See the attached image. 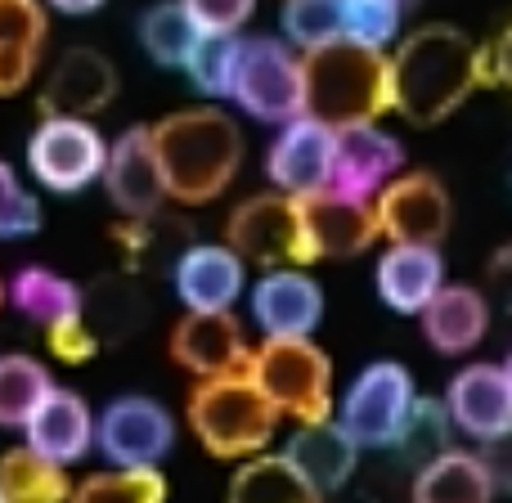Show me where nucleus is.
<instances>
[{
	"label": "nucleus",
	"instance_id": "1",
	"mask_svg": "<svg viewBox=\"0 0 512 503\" xmlns=\"http://www.w3.org/2000/svg\"><path fill=\"white\" fill-rule=\"evenodd\" d=\"M490 86V59L468 32L423 23L391 50V113L414 126H436Z\"/></svg>",
	"mask_w": 512,
	"mask_h": 503
},
{
	"label": "nucleus",
	"instance_id": "2",
	"mask_svg": "<svg viewBox=\"0 0 512 503\" xmlns=\"http://www.w3.org/2000/svg\"><path fill=\"white\" fill-rule=\"evenodd\" d=\"M153 131V149H158L162 185L167 198L185 207H203L230 189L243 162V131L225 108H180V113L162 117Z\"/></svg>",
	"mask_w": 512,
	"mask_h": 503
},
{
	"label": "nucleus",
	"instance_id": "3",
	"mask_svg": "<svg viewBox=\"0 0 512 503\" xmlns=\"http://www.w3.org/2000/svg\"><path fill=\"white\" fill-rule=\"evenodd\" d=\"M306 113L328 126L378 122L391 113V54L355 41H333L301 54Z\"/></svg>",
	"mask_w": 512,
	"mask_h": 503
},
{
	"label": "nucleus",
	"instance_id": "4",
	"mask_svg": "<svg viewBox=\"0 0 512 503\" xmlns=\"http://www.w3.org/2000/svg\"><path fill=\"white\" fill-rule=\"evenodd\" d=\"M279 409L252 382L248 364L216 378H198L189 391V427L212 459H252L265 454L279 432Z\"/></svg>",
	"mask_w": 512,
	"mask_h": 503
},
{
	"label": "nucleus",
	"instance_id": "5",
	"mask_svg": "<svg viewBox=\"0 0 512 503\" xmlns=\"http://www.w3.org/2000/svg\"><path fill=\"white\" fill-rule=\"evenodd\" d=\"M248 373L292 423L333 418V364L310 337H265L248 355Z\"/></svg>",
	"mask_w": 512,
	"mask_h": 503
},
{
	"label": "nucleus",
	"instance_id": "6",
	"mask_svg": "<svg viewBox=\"0 0 512 503\" xmlns=\"http://www.w3.org/2000/svg\"><path fill=\"white\" fill-rule=\"evenodd\" d=\"M230 99L256 122L288 126L306 117V81H301V54L274 36H239L234 54Z\"/></svg>",
	"mask_w": 512,
	"mask_h": 503
},
{
	"label": "nucleus",
	"instance_id": "7",
	"mask_svg": "<svg viewBox=\"0 0 512 503\" xmlns=\"http://www.w3.org/2000/svg\"><path fill=\"white\" fill-rule=\"evenodd\" d=\"M225 243L252 265L265 270H283V265H310L319 261L315 243L306 230V212L301 198L288 194H252L234 207V216L225 221Z\"/></svg>",
	"mask_w": 512,
	"mask_h": 503
},
{
	"label": "nucleus",
	"instance_id": "8",
	"mask_svg": "<svg viewBox=\"0 0 512 503\" xmlns=\"http://www.w3.org/2000/svg\"><path fill=\"white\" fill-rule=\"evenodd\" d=\"M414 373L400 360H373L342 396V432L360 450H391L414 405Z\"/></svg>",
	"mask_w": 512,
	"mask_h": 503
},
{
	"label": "nucleus",
	"instance_id": "9",
	"mask_svg": "<svg viewBox=\"0 0 512 503\" xmlns=\"http://www.w3.org/2000/svg\"><path fill=\"white\" fill-rule=\"evenodd\" d=\"M108 144L86 117H41L27 140V167L54 194H81L104 176Z\"/></svg>",
	"mask_w": 512,
	"mask_h": 503
},
{
	"label": "nucleus",
	"instance_id": "10",
	"mask_svg": "<svg viewBox=\"0 0 512 503\" xmlns=\"http://www.w3.org/2000/svg\"><path fill=\"white\" fill-rule=\"evenodd\" d=\"M378 212V234L387 243H414V248H436L454 225L450 189L432 171H405L387 180L373 203Z\"/></svg>",
	"mask_w": 512,
	"mask_h": 503
},
{
	"label": "nucleus",
	"instance_id": "11",
	"mask_svg": "<svg viewBox=\"0 0 512 503\" xmlns=\"http://www.w3.org/2000/svg\"><path fill=\"white\" fill-rule=\"evenodd\" d=\"M95 445L113 468H158L176 445V423L149 396H117L95 418Z\"/></svg>",
	"mask_w": 512,
	"mask_h": 503
},
{
	"label": "nucleus",
	"instance_id": "12",
	"mask_svg": "<svg viewBox=\"0 0 512 503\" xmlns=\"http://www.w3.org/2000/svg\"><path fill=\"white\" fill-rule=\"evenodd\" d=\"M333 153H337V131L306 113L279 131V140L265 153V171H270L279 194L310 198L333 185Z\"/></svg>",
	"mask_w": 512,
	"mask_h": 503
},
{
	"label": "nucleus",
	"instance_id": "13",
	"mask_svg": "<svg viewBox=\"0 0 512 503\" xmlns=\"http://www.w3.org/2000/svg\"><path fill=\"white\" fill-rule=\"evenodd\" d=\"M333 131H337V153H333V185L328 189L342 198L373 203L382 194V185L400 176L405 149L378 122H351V126H333Z\"/></svg>",
	"mask_w": 512,
	"mask_h": 503
},
{
	"label": "nucleus",
	"instance_id": "14",
	"mask_svg": "<svg viewBox=\"0 0 512 503\" xmlns=\"http://www.w3.org/2000/svg\"><path fill=\"white\" fill-rule=\"evenodd\" d=\"M104 189L113 198V207L126 221H149L158 216L167 185H162V167H158V149H153V131L149 126H126L113 144H108V162H104Z\"/></svg>",
	"mask_w": 512,
	"mask_h": 503
},
{
	"label": "nucleus",
	"instance_id": "15",
	"mask_svg": "<svg viewBox=\"0 0 512 503\" xmlns=\"http://www.w3.org/2000/svg\"><path fill=\"white\" fill-rule=\"evenodd\" d=\"M117 99V68L90 45H68L45 72L41 117H95Z\"/></svg>",
	"mask_w": 512,
	"mask_h": 503
},
{
	"label": "nucleus",
	"instance_id": "16",
	"mask_svg": "<svg viewBox=\"0 0 512 503\" xmlns=\"http://www.w3.org/2000/svg\"><path fill=\"white\" fill-rule=\"evenodd\" d=\"M167 351L194 378H216V373L243 369L252 346L234 310H185V319L167 337Z\"/></svg>",
	"mask_w": 512,
	"mask_h": 503
},
{
	"label": "nucleus",
	"instance_id": "17",
	"mask_svg": "<svg viewBox=\"0 0 512 503\" xmlns=\"http://www.w3.org/2000/svg\"><path fill=\"white\" fill-rule=\"evenodd\" d=\"M252 319L265 337H310L324 319V292L301 265L265 270L252 288Z\"/></svg>",
	"mask_w": 512,
	"mask_h": 503
},
{
	"label": "nucleus",
	"instance_id": "18",
	"mask_svg": "<svg viewBox=\"0 0 512 503\" xmlns=\"http://www.w3.org/2000/svg\"><path fill=\"white\" fill-rule=\"evenodd\" d=\"M450 423L472 441H490L495 432L512 427V382L504 364H468L445 387Z\"/></svg>",
	"mask_w": 512,
	"mask_h": 503
},
{
	"label": "nucleus",
	"instance_id": "19",
	"mask_svg": "<svg viewBox=\"0 0 512 503\" xmlns=\"http://www.w3.org/2000/svg\"><path fill=\"white\" fill-rule=\"evenodd\" d=\"M23 432H27V450L68 468V463L86 459L90 445H95V414H90V405L77 391L50 387L41 405L32 409V418L23 423Z\"/></svg>",
	"mask_w": 512,
	"mask_h": 503
},
{
	"label": "nucleus",
	"instance_id": "20",
	"mask_svg": "<svg viewBox=\"0 0 512 503\" xmlns=\"http://www.w3.org/2000/svg\"><path fill=\"white\" fill-rule=\"evenodd\" d=\"M185 310H234L243 297V256L230 243H189L171 265Z\"/></svg>",
	"mask_w": 512,
	"mask_h": 503
},
{
	"label": "nucleus",
	"instance_id": "21",
	"mask_svg": "<svg viewBox=\"0 0 512 503\" xmlns=\"http://www.w3.org/2000/svg\"><path fill=\"white\" fill-rule=\"evenodd\" d=\"M301 212H306V230L319 261L324 256H360L378 239V212H373V203H360V198L319 189V194L301 198Z\"/></svg>",
	"mask_w": 512,
	"mask_h": 503
},
{
	"label": "nucleus",
	"instance_id": "22",
	"mask_svg": "<svg viewBox=\"0 0 512 503\" xmlns=\"http://www.w3.org/2000/svg\"><path fill=\"white\" fill-rule=\"evenodd\" d=\"M418 319H423V337L441 355H468L490 333V297L472 283H445Z\"/></svg>",
	"mask_w": 512,
	"mask_h": 503
},
{
	"label": "nucleus",
	"instance_id": "23",
	"mask_svg": "<svg viewBox=\"0 0 512 503\" xmlns=\"http://www.w3.org/2000/svg\"><path fill=\"white\" fill-rule=\"evenodd\" d=\"M378 297L396 315H423L427 301L445 288V261L436 248H414V243H391L378 256Z\"/></svg>",
	"mask_w": 512,
	"mask_h": 503
},
{
	"label": "nucleus",
	"instance_id": "24",
	"mask_svg": "<svg viewBox=\"0 0 512 503\" xmlns=\"http://www.w3.org/2000/svg\"><path fill=\"white\" fill-rule=\"evenodd\" d=\"M283 459L319 490V495H333L351 481L355 459H360V445L342 432V423L324 418V423H297V432L283 445Z\"/></svg>",
	"mask_w": 512,
	"mask_h": 503
},
{
	"label": "nucleus",
	"instance_id": "25",
	"mask_svg": "<svg viewBox=\"0 0 512 503\" xmlns=\"http://www.w3.org/2000/svg\"><path fill=\"white\" fill-rule=\"evenodd\" d=\"M45 0H0V99L18 95L41 68Z\"/></svg>",
	"mask_w": 512,
	"mask_h": 503
},
{
	"label": "nucleus",
	"instance_id": "26",
	"mask_svg": "<svg viewBox=\"0 0 512 503\" xmlns=\"http://www.w3.org/2000/svg\"><path fill=\"white\" fill-rule=\"evenodd\" d=\"M414 503H495L486 468L468 450H445L414 477Z\"/></svg>",
	"mask_w": 512,
	"mask_h": 503
},
{
	"label": "nucleus",
	"instance_id": "27",
	"mask_svg": "<svg viewBox=\"0 0 512 503\" xmlns=\"http://www.w3.org/2000/svg\"><path fill=\"white\" fill-rule=\"evenodd\" d=\"M230 503H324L283 454H252L230 481Z\"/></svg>",
	"mask_w": 512,
	"mask_h": 503
},
{
	"label": "nucleus",
	"instance_id": "28",
	"mask_svg": "<svg viewBox=\"0 0 512 503\" xmlns=\"http://www.w3.org/2000/svg\"><path fill=\"white\" fill-rule=\"evenodd\" d=\"M9 301L18 306V315H27L41 328H50V324H59V319H72V315L86 310V292H81L72 279H63V274L45 270V265H27V270H18L14 283H9Z\"/></svg>",
	"mask_w": 512,
	"mask_h": 503
},
{
	"label": "nucleus",
	"instance_id": "29",
	"mask_svg": "<svg viewBox=\"0 0 512 503\" xmlns=\"http://www.w3.org/2000/svg\"><path fill=\"white\" fill-rule=\"evenodd\" d=\"M68 495V468L41 459L27 445L0 454V503H68Z\"/></svg>",
	"mask_w": 512,
	"mask_h": 503
},
{
	"label": "nucleus",
	"instance_id": "30",
	"mask_svg": "<svg viewBox=\"0 0 512 503\" xmlns=\"http://www.w3.org/2000/svg\"><path fill=\"white\" fill-rule=\"evenodd\" d=\"M198 23L180 0H158L140 14V45L158 68H185L189 50L198 45Z\"/></svg>",
	"mask_w": 512,
	"mask_h": 503
},
{
	"label": "nucleus",
	"instance_id": "31",
	"mask_svg": "<svg viewBox=\"0 0 512 503\" xmlns=\"http://www.w3.org/2000/svg\"><path fill=\"white\" fill-rule=\"evenodd\" d=\"M450 409H445V400H432V396H414V405H409L405 414V427H400L396 445L391 450H400V459L414 463V468H423V463H432L436 454L454 450L450 445Z\"/></svg>",
	"mask_w": 512,
	"mask_h": 503
},
{
	"label": "nucleus",
	"instance_id": "32",
	"mask_svg": "<svg viewBox=\"0 0 512 503\" xmlns=\"http://www.w3.org/2000/svg\"><path fill=\"white\" fill-rule=\"evenodd\" d=\"M50 369L32 355H0V427H23L50 391Z\"/></svg>",
	"mask_w": 512,
	"mask_h": 503
},
{
	"label": "nucleus",
	"instance_id": "33",
	"mask_svg": "<svg viewBox=\"0 0 512 503\" xmlns=\"http://www.w3.org/2000/svg\"><path fill=\"white\" fill-rule=\"evenodd\" d=\"M68 503H167V477L158 468H113L72 486Z\"/></svg>",
	"mask_w": 512,
	"mask_h": 503
},
{
	"label": "nucleus",
	"instance_id": "34",
	"mask_svg": "<svg viewBox=\"0 0 512 503\" xmlns=\"http://www.w3.org/2000/svg\"><path fill=\"white\" fill-rule=\"evenodd\" d=\"M144 319V301L140 292L131 288L126 274H113V279H99L90 288V319L86 324L95 328L99 342H117V337L135 333Z\"/></svg>",
	"mask_w": 512,
	"mask_h": 503
},
{
	"label": "nucleus",
	"instance_id": "35",
	"mask_svg": "<svg viewBox=\"0 0 512 503\" xmlns=\"http://www.w3.org/2000/svg\"><path fill=\"white\" fill-rule=\"evenodd\" d=\"M234 54H239V36H221V32H203L198 45L185 59V77L198 95L207 99H230V81H234Z\"/></svg>",
	"mask_w": 512,
	"mask_h": 503
},
{
	"label": "nucleus",
	"instance_id": "36",
	"mask_svg": "<svg viewBox=\"0 0 512 503\" xmlns=\"http://www.w3.org/2000/svg\"><path fill=\"white\" fill-rule=\"evenodd\" d=\"M283 36L301 54L342 41V0H283Z\"/></svg>",
	"mask_w": 512,
	"mask_h": 503
},
{
	"label": "nucleus",
	"instance_id": "37",
	"mask_svg": "<svg viewBox=\"0 0 512 503\" xmlns=\"http://www.w3.org/2000/svg\"><path fill=\"white\" fill-rule=\"evenodd\" d=\"M405 0H342V36L369 50H387L405 23Z\"/></svg>",
	"mask_w": 512,
	"mask_h": 503
},
{
	"label": "nucleus",
	"instance_id": "38",
	"mask_svg": "<svg viewBox=\"0 0 512 503\" xmlns=\"http://www.w3.org/2000/svg\"><path fill=\"white\" fill-rule=\"evenodd\" d=\"M41 230V203L18 185L14 167L0 162V239H27Z\"/></svg>",
	"mask_w": 512,
	"mask_h": 503
},
{
	"label": "nucleus",
	"instance_id": "39",
	"mask_svg": "<svg viewBox=\"0 0 512 503\" xmlns=\"http://www.w3.org/2000/svg\"><path fill=\"white\" fill-rule=\"evenodd\" d=\"M45 346H50V355L63 364H86L90 355L99 351V337H95V328L86 324V310H81V315L59 319V324L45 328Z\"/></svg>",
	"mask_w": 512,
	"mask_h": 503
},
{
	"label": "nucleus",
	"instance_id": "40",
	"mask_svg": "<svg viewBox=\"0 0 512 503\" xmlns=\"http://www.w3.org/2000/svg\"><path fill=\"white\" fill-rule=\"evenodd\" d=\"M189 9V18L198 23V32H221L234 36L252 18L256 0H180Z\"/></svg>",
	"mask_w": 512,
	"mask_h": 503
},
{
	"label": "nucleus",
	"instance_id": "41",
	"mask_svg": "<svg viewBox=\"0 0 512 503\" xmlns=\"http://www.w3.org/2000/svg\"><path fill=\"white\" fill-rule=\"evenodd\" d=\"M477 459H481V468H486L495 495H512V427L495 432L490 441H481Z\"/></svg>",
	"mask_w": 512,
	"mask_h": 503
},
{
	"label": "nucleus",
	"instance_id": "42",
	"mask_svg": "<svg viewBox=\"0 0 512 503\" xmlns=\"http://www.w3.org/2000/svg\"><path fill=\"white\" fill-rule=\"evenodd\" d=\"M486 283H490V297H495V306L512 319V243H504V248L490 256Z\"/></svg>",
	"mask_w": 512,
	"mask_h": 503
},
{
	"label": "nucleus",
	"instance_id": "43",
	"mask_svg": "<svg viewBox=\"0 0 512 503\" xmlns=\"http://www.w3.org/2000/svg\"><path fill=\"white\" fill-rule=\"evenodd\" d=\"M486 59H490V81H495V86H504V90H512V23L495 36V45L486 50Z\"/></svg>",
	"mask_w": 512,
	"mask_h": 503
},
{
	"label": "nucleus",
	"instance_id": "44",
	"mask_svg": "<svg viewBox=\"0 0 512 503\" xmlns=\"http://www.w3.org/2000/svg\"><path fill=\"white\" fill-rule=\"evenodd\" d=\"M50 9H59V14H95L104 0H45Z\"/></svg>",
	"mask_w": 512,
	"mask_h": 503
},
{
	"label": "nucleus",
	"instance_id": "45",
	"mask_svg": "<svg viewBox=\"0 0 512 503\" xmlns=\"http://www.w3.org/2000/svg\"><path fill=\"white\" fill-rule=\"evenodd\" d=\"M504 373H508V382H512V351H508V364H504Z\"/></svg>",
	"mask_w": 512,
	"mask_h": 503
},
{
	"label": "nucleus",
	"instance_id": "46",
	"mask_svg": "<svg viewBox=\"0 0 512 503\" xmlns=\"http://www.w3.org/2000/svg\"><path fill=\"white\" fill-rule=\"evenodd\" d=\"M5 297H9V288H5V283H0V306H5Z\"/></svg>",
	"mask_w": 512,
	"mask_h": 503
},
{
	"label": "nucleus",
	"instance_id": "47",
	"mask_svg": "<svg viewBox=\"0 0 512 503\" xmlns=\"http://www.w3.org/2000/svg\"><path fill=\"white\" fill-rule=\"evenodd\" d=\"M418 5H423V0H405V9H418Z\"/></svg>",
	"mask_w": 512,
	"mask_h": 503
}]
</instances>
